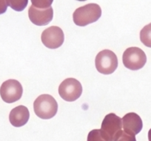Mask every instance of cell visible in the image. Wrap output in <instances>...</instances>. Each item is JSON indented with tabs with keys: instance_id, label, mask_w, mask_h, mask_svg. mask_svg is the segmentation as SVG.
<instances>
[{
	"instance_id": "obj_1",
	"label": "cell",
	"mask_w": 151,
	"mask_h": 141,
	"mask_svg": "<svg viewBox=\"0 0 151 141\" xmlns=\"http://www.w3.org/2000/svg\"><path fill=\"white\" fill-rule=\"evenodd\" d=\"M32 5L28 10L30 21L37 26H45L52 21L53 10L51 5L53 1H31Z\"/></svg>"
},
{
	"instance_id": "obj_2",
	"label": "cell",
	"mask_w": 151,
	"mask_h": 141,
	"mask_svg": "<svg viewBox=\"0 0 151 141\" xmlns=\"http://www.w3.org/2000/svg\"><path fill=\"white\" fill-rule=\"evenodd\" d=\"M101 16V9L97 4H88L77 8L73 14V21L76 25L85 27L96 22Z\"/></svg>"
},
{
	"instance_id": "obj_3",
	"label": "cell",
	"mask_w": 151,
	"mask_h": 141,
	"mask_svg": "<svg viewBox=\"0 0 151 141\" xmlns=\"http://www.w3.org/2000/svg\"><path fill=\"white\" fill-rule=\"evenodd\" d=\"M33 110L36 115L47 120L54 117L58 111V104L53 96L44 94L38 97L33 103Z\"/></svg>"
},
{
	"instance_id": "obj_4",
	"label": "cell",
	"mask_w": 151,
	"mask_h": 141,
	"mask_svg": "<svg viewBox=\"0 0 151 141\" xmlns=\"http://www.w3.org/2000/svg\"><path fill=\"white\" fill-rule=\"evenodd\" d=\"M96 68L100 73L110 75L115 72L118 67V59L110 50H104L97 54L95 60Z\"/></svg>"
},
{
	"instance_id": "obj_5",
	"label": "cell",
	"mask_w": 151,
	"mask_h": 141,
	"mask_svg": "<svg viewBox=\"0 0 151 141\" xmlns=\"http://www.w3.org/2000/svg\"><path fill=\"white\" fill-rule=\"evenodd\" d=\"M122 62L126 68L138 70L143 67L147 62V56L142 49L136 47H129L123 53Z\"/></svg>"
},
{
	"instance_id": "obj_6",
	"label": "cell",
	"mask_w": 151,
	"mask_h": 141,
	"mask_svg": "<svg viewBox=\"0 0 151 141\" xmlns=\"http://www.w3.org/2000/svg\"><path fill=\"white\" fill-rule=\"evenodd\" d=\"M122 128V119L114 113L104 117L101 126V134L106 141H114L116 135Z\"/></svg>"
},
{
	"instance_id": "obj_7",
	"label": "cell",
	"mask_w": 151,
	"mask_h": 141,
	"mask_svg": "<svg viewBox=\"0 0 151 141\" xmlns=\"http://www.w3.org/2000/svg\"><path fill=\"white\" fill-rule=\"evenodd\" d=\"M82 93V84L76 78H67L61 83L59 87V94L60 97L68 102H73L77 100Z\"/></svg>"
},
{
	"instance_id": "obj_8",
	"label": "cell",
	"mask_w": 151,
	"mask_h": 141,
	"mask_svg": "<svg viewBox=\"0 0 151 141\" xmlns=\"http://www.w3.org/2000/svg\"><path fill=\"white\" fill-rule=\"evenodd\" d=\"M23 89L18 81L10 79L5 81L0 87V95L5 102L12 104L22 98Z\"/></svg>"
},
{
	"instance_id": "obj_9",
	"label": "cell",
	"mask_w": 151,
	"mask_h": 141,
	"mask_svg": "<svg viewBox=\"0 0 151 141\" xmlns=\"http://www.w3.org/2000/svg\"><path fill=\"white\" fill-rule=\"evenodd\" d=\"M41 39L42 42L46 47L50 49H57L63 44L65 36L60 27L52 26L42 32Z\"/></svg>"
},
{
	"instance_id": "obj_10",
	"label": "cell",
	"mask_w": 151,
	"mask_h": 141,
	"mask_svg": "<svg viewBox=\"0 0 151 141\" xmlns=\"http://www.w3.org/2000/svg\"><path fill=\"white\" fill-rule=\"evenodd\" d=\"M122 126L126 133L136 136V135H138L142 131L143 123L139 115L130 112L123 117Z\"/></svg>"
},
{
	"instance_id": "obj_11",
	"label": "cell",
	"mask_w": 151,
	"mask_h": 141,
	"mask_svg": "<svg viewBox=\"0 0 151 141\" xmlns=\"http://www.w3.org/2000/svg\"><path fill=\"white\" fill-rule=\"evenodd\" d=\"M30 117L28 109L22 105L15 107L11 111L9 115V120L15 127H21L27 123Z\"/></svg>"
},
{
	"instance_id": "obj_12",
	"label": "cell",
	"mask_w": 151,
	"mask_h": 141,
	"mask_svg": "<svg viewBox=\"0 0 151 141\" xmlns=\"http://www.w3.org/2000/svg\"><path fill=\"white\" fill-rule=\"evenodd\" d=\"M140 40L144 45L151 48V23L145 26L141 30Z\"/></svg>"
},
{
	"instance_id": "obj_13",
	"label": "cell",
	"mask_w": 151,
	"mask_h": 141,
	"mask_svg": "<svg viewBox=\"0 0 151 141\" xmlns=\"http://www.w3.org/2000/svg\"><path fill=\"white\" fill-rule=\"evenodd\" d=\"M28 1L27 0H22V1H12V0H8L7 1L8 6L11 7L12 9L16 11H22L26 8Z\"/></svg>"
},
{
	"instance_id": "obj_14",
	"label": "cell",
	"mask_w": 151,
	"mask_h": 141,
	"mask_svg": "<svg viewBox=\"0 0 151 141\" xmlns=\"http://www.w3.org/2000/svg\"><path fill=\"white\" fill-rule=\"evenodd\" d=\"M114 141H136V139L134 135L127 134L124 131L121 130L116 135Z\"/></svg>"
},
{
	"instance_id": "obj_15",
	"label": "cell",
	"mask_w": 151,
	"mask_h": 141,
	"mask_svg": "<svg viewBox=\"0 0 151 141\" xmlns=\"http://www.w3.org/2000/svg\"><path fill=\"white\" fill-rule=\"evenodd\" d=\"M87 141H106L103 138L100 129H93L91 131L88 135Z\"/></svg>"
},
{
	"instance_id": "obj_16",
	"label": "cell",
	"mask_w": 151,
	"mask_h": 141,
	"mask_svg": "<svg viewBox=\"0 0 151 141\" xmlns=\"http://www.w3.org/2000/svg\"><path fill=\"white\" fill-rule=\"evenodd\" d=\"M8 8L7 1L5 0H0V14H3L6 12Z\"/></svg>"
},
{
	"instance_id": "obj_17",
	"label": "cell",
	"mask_w": 151,
	"mask_h": 141,
	"mask_svg": "<svg viewBox=\"0 0 151 141\" xmlns=\"http://www.w3.org/2000/svg\"><path fill=\"white\" fill-rule=\"evenodd\" d=\"M148 140H149V141H151V129L148 132Z\"/></svg>"
}]
</instances>
